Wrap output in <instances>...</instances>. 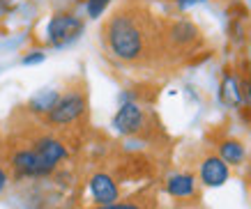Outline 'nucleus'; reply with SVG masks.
I'll return each mask as SVG.
<instances>
[{"label":"nucleus","mask_w":251,"mask_h":209,"mask_svg":"<svg viewBox=\"0 0 251 209\" xmlns=\"http://www.w3.org/2000/svg\"><path fill=\"white\" fill-rule=\"evenodd\" d=\"M154 200L148 198V195H134V198H127V200H118L113 205H95L92 209H152Z\"/></svg>","instance_id":"11"},{"label":"nucleus","mask_w":251,"mask_h":209,"mask_svg":"<svg viewBox=\"0 0 251 209\" xmlns=\"http://www.w3.org/2000/svg\"><path fill=\"white\" fill-rule=\"evenodd\" d=\"M88 188H90L95 205H99V207L120 200V186H118L113 175H108V172H95L88 182Z\"/></svg>","instance_id":"7"},{"label":"nucleus","mask_w":251,"mask_h":209,"mask_svg":"<svg viewBox=\"0 0 251 209\" xmlns=\"http://www.w3.org/2000/svg\"><path fill=\"white\" fill-rule=\"evenodd\" d=\"M88 111V97L85 90L72 88L67 92L58 94V101L53 104V108L46 113V122L51 127H69L85 115Z\"/></svg>","instance_id":"2"},{"label":"nucleus","mask_w":251,"mask_h":209,"mask_svg":"<svg viewBox=\"0 0 251 209\" xmlns=\"http://www.w3.org/2000/svg\"><path fill=\"white\" fill-rule=\"evenodd\" d=\"M55 101H58V92H42V94H37V97L28 104V108H30L32 113H42V115H46V113L53 108Z\"/></svg>","instance_id":"12"},{"label":"nucleus","mask_w":251,"mask_h":209,"mask_svg":"<svg viewBox=\"0 0 251 209\" xmlns=\"http://www.w3.org/2000/svg\"><path fill=\"white\" fill-rule=\"evenodd\" d=\"M113 127L122 136H138L143 134V129L148 127V115L138 104L127 101V104L120 106V111L115 113Z\"/></svg>","instance_id":"6"},{"label":"nucleus","mask_w":251,"mask_h":209,"mask_svg":"<svg viewBox=\"0 0 251 209\" xmlns=\"http://www.w3.org/2000/svg\"><path fill=\"white\" fill-rule=\"evenodd\" d=\"M217 157L224 161V163L228 165H240L247 157V152H244V145L240 140H221L219 142V154Z\"/></svg>","instance_id":"10"},{"label":"nucleus","mask_w":251,"mask_h":209,"mask_svg":"<svg viewBox=\"0 0 251 209\" xmlns=\"http://www.w3.org/2000/svg\"><path fill=\"white\" fill-rule=\"evenodd\" d=\"M201 30L191 21H171L164 25V53L189 55L201 46Z\"/></svg>","instance_id":"3"},{"label":"nucleus","mask_w":251,"mask_h":209,"mask_svg":"<svg viewBox=\"0 0 251 209\" xmlns=\"http://www.w3.org/2000/svg\"><path fill=\"white\" fill-rule=\"evenodd\" d=\"M42 60H44V53L35 51L32 55H25V58H23V65H32V62H42Z\"/></svg>","instance_id":"14"},{"label":"nucleus","mask_w":251,"mask_h":209,"mask_svg":"<svg viewBox=\"0 0 251 209\" xmlns=\"http://www.w3.org/2000/svg\"><path fill=\"white\" fill-rule=\"evenodd\" d=\"M230 177V168L224 161H221L217 154H207L203 157L201 165H198V182L203 186H210V188H217V186H224Z\"/></svg>","instance_id":"8"},{"label":"nucleus","mask_w":251,"mask_h":209,"mask_svg":"<svg viewBox=\"0 0 251 209\" xmlns=\"http://www.w3.org/2000/svg\"><path fill=\"white\" fill-rule=\"evenodd\" d=\"M9 168L14 172V177H46L53 172V168L32 149V145L16 147L9 154Z\"/></svg>","instance_id":"4"},{"label":"nucleus","mask_w":251,"mask_h":209,"mask_svg":"<svg viewBox=\"0 0 251 209\" xmlns=\"http://www.w3.org/2000/svg\"><path fill=\"white\" fill-rule=\"evenodd\" d=\"M7 182H9V175H7V170L0 165V193L5 191V186H7Z\"/></svg>","instance_id":"15"},{"label":"nucleus","mask_w":251,"mask_h":209,"mask_svg":"<svg viewBox=\"0 0 251 209\" xmlns=\"http://www.w3.org/2000/svg\"><path fill=\"white\" fill-rule=\"evenodd\" d=\"M166 193L177 202H189L198 198V179L191 172H173L166 179Z\"/></svg>","instance_id":"9"},{"label":"nucleus","mask_w":251,"mask_h":209,"mask_svg":"<svg viewBox=\"0 0 251 209\" xmlns=\"http://www.w3.org/2000/svg\"><path fill=\"white\" fill-rule=\"evenodd\" d=\"M177 7H191V5H198V2H205V0H175Z\"/></svg>","instance_id":"16"},{"label":"nucleus","mask_w":251,"mask_h":209,"mask_svg":"<svg viewBox=\"0 0 251 209\" xmlns=\"http://www.w3.org/2000/svg\"><path fill=\"white\" fill-rule=\"evenodd\" d=\"M83 32V21L74 14H55L49 21L46 28V37L51 46H65L69 42H74Z\"/></svg>","instance_id":"5"},{"label":"nucleus","mask_w":251,"mask_h":209,"mask_svg":"<svg viewBox=\"0 0 251 209\" xmlns=\"http://www.w3.org/2000/svg\"><path fill=\"white\" fill-rule=\"evenodd\" d=\"M111 0H85V9H88V16L97 19V16L104 14V9L108 7Z\"/></svg>","instance_id":"13"},{"label":"nucleus","mask_w":251,"mask_h":209,"mask_svg":"<svg viewBox=\"0 0 251 209\" xmlns=\"http://www.w3.org/2000/svg\"><path fill=\"white\" fill-rule=\"evenodd\" d=\"M101 39L118 62L143 67L164 53V23L138 0H127L104 21Z\"/></svg>","instance_id":"1"}]
</instances>
